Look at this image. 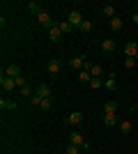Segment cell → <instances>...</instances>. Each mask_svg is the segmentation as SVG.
Wrapping results in <instances>:
<instances>
[{
    "label": "cell",
    "instance_id": "1",
    "mask_svg": "<svg viewBox=\"0 0 138 154\" xmlns=\"http://www.w3.org/2000/svg\"><path fill=\"white\" fill-rule=\"evenodd\" d=\"M37 21H39V26H41V28H48V30L58 26V23H55V21L51 19V14H46V12H41L39 16H37Z\"/></svg>",
    "mask_w": 138,
    "mask_h": 154
},
{
    "label": "cell",
    "instance_id": "2",
    "mask_svg": "<svg viewBox=\"0 0 138 154\" xmlns=\"http://www.w3.org/2000/svg\"><path fill=\"white\" fill-rule=\"evenodd\" d=\"M0 85H2V90H5V92H14V90H16V81L9 78V76H5V74L0 76Z\"/></svg>",
    "mask_w": 138,
    "mask_h": 154
},
{
    "label": "cell",
    "instance_id": "3",
    "mask_svg": "<svg viewBox=\"0 0 138 154\" xmlns=\"http://www.w3.org/2000/svg\"><path fill=\"white\" fill-rule=\"evenodd\" d=\"M67 21H69V23H72L74 28H81L85 19H83V14H81L78 9H74V12H69V19H67Z\"/></svg>",
    "mask_w": 138,
    "mask_h": 154
},
{
    "label": "cell",
    "instance_id": "4",
    "mask_svg": "<svg viewBox=\"0 0 138 154\" xmlns=\"http://www.w3.org/2000/svg\"><path fill=\"white\" fill-rule=\"evenodd\" d=\"M124 55H127V58H136V55H138V44H136V42L124 44Z\"/></svg>",
    "mask_w": 138,
    "mask_h": 154
},
{
    "label": "cell",
    "instance_id": "5",
    "mask_svg": "<svg viewBox=\"0 0 138 154\" xmlns=\"http://www.w3.org/2000/svg\"><path fill=\"white\" fill-rule=\"evenodd\" d=\"M0 108H2V110H16V108H19V103H16V101H14V99H0Z\"/></svg>",
    "mask_w": 138,
    "mask_h": 154
},
{
    "label": "cell",
    "instance_id": "6",
    "mask_svg": "<svg viewBox=\"0 0 138 154\" xmlns=\"http://www.w3.org/2000/svg\"><path fill=\"white\" fill-rule=\"evenodd\" d=\"M67 122H69V124H81V122H83V113H81V110H74V113H69Z\"/></svg>",
    "mask_w": 138,
    "mask_h": 154
},
{
    "label": "cell",
    "instance_id": "7",
    "mask_svg": "<svg viewBox=\"0 0 138 154\" xmlns=\"http://www.w3.org/2000/svg\"><path fill=\"white\" fill-rule=\"evenodd\" d=\"M5 76L19 78V76H21V67H19V64H9V67H7V71H5Z\"/></svg>",
    "mask_w": 138,
    "mask_h": 154
},
{
    "label": "cell",
    "instance_id": "8",
    "mask_svg": "<svg viewBox=\"0 0 138 154\" xmlns=\"http://www.w3.org/2000/svg\"><path fill=\"white\" fill-rule=\"evenodd\" d=\"M35 94H37V97H41V99H51V88L41 83L39 88H37V92H35Z\"/></svg>",
    "mask_w": 138,
    "mask_h": 154
},
{
    "label": "cell",
    "instance_id": "9",
    "mask_svg": "<svg viewBox=\"0 0 138 154\" xmlns=\"http://www.w3.org/2000/svg\"><path fill=\"white\" fill-rule=\"evenodd\" d=\"M46 69H48L51 76H58V74H60V62H58V60H51V62L46 64Z\"/></svg>",
    "mask_w": 138,
    "mask_h": 154
},
{
    "label": "cell",
    "instance_id": "10",
    "mask_svg": "<svg viewBox=\"0 0 138 154\" xmlns=\"http://www.w3.org/2000/svg\"><path fill=\"white\" fill-rule=\"evenodd\" d=\"M62 37V30H60V23L55 28H51V30H48V39H51V42H58V39Z\"/></svg>",
    "mask_w": 138,
    "mask_h": 154
},
{
    "label": "cell",
    "instance_id": "11",
    "mask_svg": "<svg viewBox=\"0 0 138 154\" xmlns=\"http://www.w3.org/2000/svg\"><path fill=\"white\" fill-rule=\"evenodd\" d=\"M101 51L104 53H113L115 51V42H113V39H104V42H101Z\"/></svg>",
    "mask_w": 138,
    "mask_h": 154
},
{
    "label": "cell",
    "instance_id": "12",
    "mask_svg": "<svg viewBox=\"0 0 138 154\" xmlns=\"http://www.w3.org/2000/svg\"><path fill=\"white\" fill-rule=\"evenodd\" d=\"M115 110H118V101L108 99V101L104 103V113H113V115H115Z\"/></svg>",
    "mask_w": 138,
    "mask_h": 154
},
{
    "label": "cell",
    "instance_id": "13",
    "mask_svg": "<svg viewBox=\"0 0 138 154\" xmlns=\"http://www.w3.org/2000/svg\"><path fill=\"white\" fill-rule=\"evenodd\" d=\"M69 140H72V145H76V147H83V136L81 134H69Z\"/></svg>",
    "mask_w": 138,
    "mask_h": 154
},
{
    "label": "cell",
    "instance_id": "14",
    "mask_svg": "<svg viewBox=\"0 0 138 154\" xmlns=\"http://www.w3.org/2000/svg\"><path fill=\"white\" fill-rule=\"evenodd\" d=\"M124 28V23H122V19L120 16H115V19H111V30H115V32H120Z\"/></svg>",
    "mask_w": 138,
    "mask_h": 154
},
{
    "label": "cell",
    "instance_id": "15",
    "mask_svg": "<svg viewBox=\"0 0 138 154\" xmlns=\"http://www.w3.org/2000/svg\"><path fill=\"white\" fill-rule=\"evenodd\" d=\"M90 81H92V74H90L87 69H83V71L78 74V83H90Z\"/></svg>",
    "mask_w": 138,
    "mask_h": 154
},
{
    "label": "cell",
    "instance_id": "16",
    "mask_svg": "<svg viewBox=\"0 0 138 154\" xmlns=\"http://www.w3.org/2000/svg\"><path fill=\"white\" fill-rule=\"evenodd\" d=\"M28 12H32V14H37V16H39V14H41V9H39V2L30 0V2H28Z\"/></svg>",
    "mask_w": 138,
    "mask_h": 154
},
{
    "label": "cell",
    "instance_id": "17",
    "mask_svg": "<svg viewBox=\"0 0 138 154\" xmlns=\"http://www.w3.org/2000/svg\"><path fill=\"white\" fill-rule=\"evenodd\" d=\"M87 71H90V74H92V78H99V76H101V71H104V69H101V64H92V67H90V69H87Z\"/></svg>",
    "mask_w": 138,
    "mask_h": 154
},
{
    "label": "cell",
    "instance_id": "18",
    "mask_svg": "<svg viewBox=\"0 0 138 154\" xmlns=\"http://www.w3.org/2000/svg\"><path fill=\"white\" fill-rule=\"evenodd\" d=\"M69 67H72V69H81V67H85V60L83 58H74L72 62H69Z\"/></svg>",
    "mask_w": 138,
    "mask_h": 154
},
{
    "label": "cell",
    "instance_id": "19",
    "mask_svg": "<svg viewBox=\"0 0 138 154\" xmlns=\"http://www.w3.org/2000/svg\"><path fill=\"white\" fill-rule=\"evenodd\" d=\"M60 30H62V35H69V32L74 30V26L69 23V21H62V23H60Z\"/></svg>",
    "mask_w": 138,
    "mask_h": 154
},
{
    "label": "cell",
    "instance_id": "20",
    "mask_svg": "<svg viewBox=\"0 0 138 154\" xmlns=\"http://www.w3.org/2000/svg\"><path fill=\"white\" fill-rule=\"evenodd\" d=\"M104 124L106 127H115V115H113V113H106L104 115Z\"/></svg>",
    "mask_w": 138,
    "mask_h": 154
},
{
    "label": "cell",
    "instance_id": "21",
    "mask_svg": "<svg viewBox=\"0 0 138 154\" xmlns=\"http://www.w3.org/2000/svg\"><path fill=\"white\" fill-rule=\"evenodd\" d=\"M101 9H104V14L108 16V19H115V7H111V5H104Z\"/></svg>",
    "mask_w": 138,
    "mask_h": 154
},
{
    "label": "cell",
    "instance_id": "22",
    "mask_svg": "<svg viewBox=\"0 0 138 154\" xmlns=\"http://www.w3.org/2000/svg\"><path fill=\"white\" fill-rule=\"evenodd\" d=\"M106 90H115V85H118V83H115V74H113V76L111 78H108V81H106Z\"/></svg>",
    "mask_w": 138,
    "mask_h": 154
},
{
    "label": "cell",
    "instance_id": "23",
    "mask_svg": "<svg viewBox=\"0 0 138 154\" xmlns=\"http://www.w3.org/2000/svg\"><path fill=\"white\" fill-rule=\"evenodd\" d=\"M131 122H122V124H120V131H122V134H131Z\"/></svg>",
    "mask_w": 138,
    "mask_h": 154
},
{
    "label": "cell",
    "instance_id": "24",
    "mask_svg": "<svg viewBox=\"0 0 138 154\" xmlns=\"http://www.w3.org/2000/svg\"><path fill=\"white\" fill-rule=\"evenodd\" d=\"M136 64H138V62H136V58H127V60H124V67H127V69H133Z\"/></svg>",
    "mask_w": 138,
    "mask_h": 154
},
{
    "label": "cell",
    "instance_id": "25",
    "mask_svg": "<svg viewBox=\"0 0 138 154\" xmlns=\"http://www.w3.org/2000/svg\"><path fill=\"white\" fill-rule=\"evenodd\" d=\"M78 30H81V32H90V30H92V23H90V21L85 19V21H83V26H81Z\"/></svg>",
    "mask_w": 138,
    "mask_h": 154
},
{
    "label": "cell",
    "instance_id": "26",
    "mask_svg": "<svg viewBox=\"0 0 138 154\" xmlns=\"http://www.w3.org/2000/svg\"><path fill=\"white\" fill-rule=\"evenodd\" d=\"M39 106H41V110H51V106H53V103H51V99H41V103H39Z\"/></svg>",
    "mask_w": 138,
    "mask_h": 154
},
{
    "label": "cell",
    "instance_id": "27",
    "mask_svg": "<svg viewBox=\"0 0 138 154\" xmlns=\"http://www.w3.org/2000/svg\"><path fill=\"white\" fill-rule=\"evenodd\" d=\"M14 81H16V88H19V90H21V88H26V78H23V76H19V78H14Z\"/></svg>",
    "mask_w": 138,
    "mask_h": 154
},
{
    "label": "cell",
    "instance_id": "28",
    "mask_svg": "<svg viewBox=\"0 0 138 154\" xmlns=\"http://www.w3.org/2000/svg\"><path fill=\"white\" fill-rule=\"evenodd\" d=\"M21 94L26 97V99H30V97H32V90H30V88L26 85V88H21Z\"/></svg>",
    "mask_w": 138,
    "mask_h": 154
},
{
    "label": "cell",
    "instance_id": "29",
    "mask_svg": "<svg viewBox=\"0 0 138 154\" xmlns=\"http://www.w3.org/2000/svg\"><path fill=\"white\" fill-rule=\"evenodd\" d=\"M90 85H92V88H94V90H99V88H101V85H104V83H101L99 78H92V81H90Z\"/></svg>",
    "mask_w": 138,
    "mask_h": 154
},
{
    "label": "cell",
    "instance_id": "30",
    "mask_svg": "<svg viewBox=\"0 0 138 154\" xmlns=\"http://www.w3.org/2000/svg\"><path fill=\"white\" fill-rule=\"evenodd\" d=\"M30 103H32V106H39V103H41V97L32 94V97H30Z\"/></svg>",
    "mask_w": 138,
    "mask_h": 154
},
{
    "label": "cell",
    "instance_id": "31",
    "mask_svg": "<svg viewBox=\"0 0 138 154\" xmlns=\"http://www.w3.org/2000/svg\"><path fill=\"white\" fill-rule=\"evenodd\" d=\"M67 154H78V147H76V145H69V147H67Z\"/></svg>",
    "mask_w": 138,
    "mask_h": 154
},
{
    "label": "cell",
    "instance_id": "32",
    "mask_svg": "<svg viewBox=\"0 0 138 154\" xmlns=\"http://www.w3.org/2000/svg\"><path fill=\"white\" fill-rule=\"evenodd\" d=\"M133 23H136V26H138V14H133Z\"/></svg>",
    "mask_w": 138,
    "mask_h": 154
},
{
    "label": "cell",
    "instance_id": "33",
    "mask_svg": "<svg viewBox=\"0 0 138 154\" xmlns=\"http://www.w3.org/2000/svg\"><path fill=\"white\" fill-rule=\"evenodd\" d=\"M136 14H138V2H136Z\"/></svg>",
    "mask_w": 138,
    "mask_h": 154
},
{
    "label": "cell",
    "instance_id": "34",
    "mask_svg": "<svg viewBox=\"0 0 138 154\" xmlns=\"http://www.w3.org/2000/svg\"><path fill=\"white\" fill-rule=\"evenodd\" d=\"M136 62H138V55H136Z\"/></svg>",
    "mask_w": 138,
    "mask_h": 154
}]
</instances>
